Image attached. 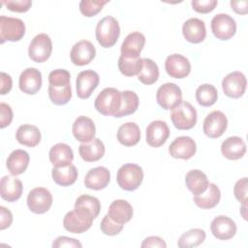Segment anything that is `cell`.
Segmentation results:
<instances>
[{
	"instance_id": "obj_49",
	"label": "cell",
	"mask_w": 248,
	"mask_h": 248,
	"mask_svg": "<svg viewBox=\"0 0 248 248\" xmlns=\"http://www.w3.org/2000/svg\"><path fill=\"white\" fill-rule=\"evenodd\" d=\"M53 248H61V247H78L81 248L82 244L76 238L68 237V236H58L52 242Z\"/></svg>"
},
{
	"instance_id": "obj_36",
	"label": "cell",
	"mask_w": 248,
	"mask_h": 248,
	"mask_svg": "<svg viewBox=\"0 0 248 248\" xmlns=\"http://www.w3.org/2000/svg\"><path fill=\"white\" fill-rule=\"evenodd\" d=\"M122 100H121V107L119 110L116 112L114 117L120 118L123 116H127L136 112L139 108V97L137 93L131 90H124L121 92Z\"/></svg>"
},
{
	"instance_id": "obj_42",
	"label": "cell",
	"mask_w": 248,
	"mask_h": 248,
	"mask_svg": "<svg viewBox=\"0 0 248 248\" xmlns=\"http://www.w3.org/2000/svg\"><path fill=\"white\" fill-rule=\"evenodd\" d=\"M108 1H93V0H81L79 2V11L80 13L86 16V17H92L95 16L97 14H99L103 7L108 4Z\"/></svg>"
},
{
	"instance_id": "obj_40",
	"label": "cell",
	"mask_w": 248,
	"mask_h": 248,
	"mask_svg": "<svg viewBox=\"0 0 248 248\" xmlns=\"http://www.w3.org/2000/svg\"><path fill=\"white\" fill-rule=\"evenodd\" d=\"M142 58H125L120 55L118 58V69L126 77L138 76L142 69Z\"/></svg>"
},
{
	"instance_id": "obj_39",
	"label": "cell",
	"mask_w": 248,
	"mask_h": 248,
	"mask_svg": "<svg viewBox=\"0 0 248 248\" xmlns=\"http://www.w3.org/2000/svg\"><path fill=\"white\" fill-rule=\"evenodd\" d=\"M218 99V91L212 84L204 83L196 90V100L202 107H211Z\"/></svg>"
},
{
	"instance_id": "obj_35",
	"label": "cell",
	"mask_w": 248,
	"mask_h": 248,
	"mask_svg": "<svg viewBox=\"0 0 248 248\" xmlns=\"http://www.w3.org/2000/svg\"><path fill=\"white\" fill-rule=\"evenodd\" d=\"M78 170L76 166L69 165L66 167H53L51 170V176L53 181L62 187L73 185L78 179Z\"/></svg>"
},
{
	"instance_id": "obj_18",
	"label": "cell",
	"mask_w": 248,
	"mask_h": 248,
	"mask_svg": "<svg viewBox=\"0 0 248 248\" xmlns=\"http://www.w3.org/2000/svg\"><path fill=\"white\" fill-rule=\"evenodd\" d=\"M146 142L151 147H160L170 137V128L163 120H154L146 128Z\"/></svg>"
},
{
	"instance_id": "obj_45",
	"label": "cell",
	"mask_w": 248,
	"mask_h": 248,
	"mask_svg": "<svg viewBox=\"0 0 248 248\" xmlns=\"http://www.w3.org/2000/svg\"><path fill=\"white\" fill-rule=\"evenodd\" d=\"M1 4H4L8 10L16 13H25L29 11L32 6V1L30 0H8L2 1Z\"/></svg>"
},
{
	"instance_id": "obj_54",
	"label": "cell",
	"mask_w": 248,
	"mask_h": 248,
	"mask_svg": "<svg viewBox=\"0 0 248 248\" xmlns=\"http://www.w3.org/2000/svg\"><path fill=\"white\" fill-rule=\"evenodd\" d=\"M242 204V207H241V214H242V217H243V219L244 220H246L247 218H246V213H245V211H246V203H241Z\"/></svg>"
},
{
	"instance_id": "obj_46",
	"label": "cell",
	"mask_w": 248,
	"mask_h": 248,
	"mask_svg": "<svg viewBox=\"0 0 248 248\" xmlns=\"http://www.w3.org/2000/svg\"><path fill=\"white\" fill-rule=\"evenodd\" d=\"M247 177L238 179L233 186V195L240 203H246L247 202Z\"/></svg>"
},
{
	"instance_id": "obj_26",
	"label": "cell",
	"mask_w": 248,
	"mask_h": 248,
	"mask_svg": "<svg viewBox=\"0 0 248 248\" xmlns=\"http://www.w3.org/2000/svg\"><path fill=\"white\" fill-rule=\"evenodd\" d=\"M108 215L114 222L124 225L132 219L133 207L130 202L125 200H115L110 203Z\"/></svg>"
},
{
	"instance_id": "obj_27",
	"label": "cell",
	"mask_w": 248,
	"mask_h": 248,
	"mask_svg": "<svg viewBox=\"0 0 248 248\" xmlns=\"http://www.w3.org/2000/svg\"><path fill=\"white\" fill-rule=\"evenodd\" d=\"M49 161L53 167H66L71 165L74 160L73 149L66 143L59 142L54 144L48 153Z\"/></svg>"
},
{
	"instance_id": "obj_31",
	"label": "cell",
	"mask_w": 248,
	"mask_h": 248,
	"mask_svg": "<svg viewBox=\"0 0 248 248\" xmlns=\"http://www.w3.org/2000/svg\"><path fill=\"white\" fill-rule=\"evenodd\" d=\"M16 140L25 146L35 147L41 141L42 135L39 128L31 124L20 125L16 132Z\"/></svg>"
},
{
	"instance_id": "obj_32",
	"label": "cell",
	"mask_w": 248,
	"mask_h": 248,
	"mask_svg": "<svg viewBox=\"0 0 248 248\" xmlns=\"http://www.w3.org/2000/svg\"><path fill=\"white\" fill-rule=\"evenodd\" d=\"M221 199V192L217 185L209 183L207 189L201 195L194 196L193 200L196 205L202 209H211L215 207Z\"/></svg>"
},
{
	"instance_id": "obj_48",
	"label": "cell",
	"mask_w": 248,
	"mask_h": 248,
	"mask_svg": "<svg viewBox=\"0 0 248 248\" xmlns=\"http://www.w3.org/2000/svg\"><path fill=\"white\" fill-rule=\"evenodd\" d=\"M14 114L12 108L5 103L0 104V128L3 129L9 126L13 120Z\"/></svg>"
},
{
	"instance_id": "obj_24",
	"label": "cell",
	"mask_w": 248,
	"mask_h": 248,
	"mask_svg": "<svg viewBox=\"0 0 248 248\" xmlns=\"http://www.w3.org/2000/svg\"><path fill=\"white\" fill-rule=\"evenodd\" d=\"M110 180V172L106 167H96L87 171L84 177L86 188L99 191L105 189Z\"/></svg>"
},
{
	"instance_id": "obj_25",
	"label": "cell",
	"mask_w": 248,
	"mask_h": 248,
	"mask_svg": "<svg viewBox=\"0 0 248 248\" xmlns=\"http://www.w3.org/2000/svg\"><path fill=\"white\" fill-rule=\"evenodd\" d=\"M221 152L229 160H238L246 153V143L240 137H229L222 142Z\"/></svg>"
},
{
	"instance_id": "obj_47",
	"label": "cell",
	"mask_w": 248,
	"mask_h": 248,
	"mask_svg": "<svg viewBox=\"0 0 248 248\" xmlns=\"http://www.w3.org/2000/svg\"><path fill=\"white\" fill-rule=\"evenodd\" d=\"M217 0H193L191 5L193 9L200 14H208L217 6Z\"/></svg>"
},
{
	"instance_id": "obj_5",
	"label": "cell",
	"mask_w": 248,
	"mask_h": 248,
	"mask_svg": "<svg viewBox=\"0 0 248 248\" xmlns=\"http://www.w3.org/2000/svg\"><path fill=\"white\" fill-rule=\"evenodd\" d=\"M25 34V24L17 17L0 16V43L20 41Z\"/></svg>"
},
{
	"instance_id": "obj_12",
	"label": "cell",
	"mask_w": 248,
	"mask_h": 248,
	"mask_svg": "<svg viewBox=\"0 0 248 248\" xmlns=\"http://www.w3.org/2000/svg\"><path fill=\"white\" fill-rule=\"evenodd\" d=\"M100 82L99 75L93 70H85L80 72L76 80L77 95L79 99H87L97 88Z\"/></svg>"
},
{
	"instance_id": "obj_8",
	"label": "cell",
	"mask_w": 248,
	"mask_h": 248,
	"mask_svg": "<svg viewBox=\"0 0 248 248\" xmlns=\"http://www.w3.org/2000/svg\"><path fill=\"white\" fill-rule=\"evenodd\" d=\"M156 101L162 108L167 110L173 109L182 102L180 87L172 82L162 84L156 92Z\"/></svg>"
},
{
	"instance_id": "obj_10",
	"label": "cell",
	"mask_w": 248,
	"mask_h": 248,
	"mask_svg": "<svg viewBox=\"0 0 248 248\" xmlns=\"http://www.w3.org/2000/svg\"><path fill=\"white\" fill-rule=\"evenodd\" d=\"M228 127V118L221 110H213L208 113L202 125L204 135L210 139L220 138Z\"/></svg>"
},
{
	"instance_id": "obj_4",
	"label": "cell",
	"mask_w": 248,
	"mask_h": 248,
	"mask_svg": "<svg viewBox=\"0 0 248 248\" xmlns=\"http://www.w3.org/2000/svg\"><path fill=\"white\" fill-rule=\"evenodd\" d=\"M170 119L176 129L190 130L197 123V110L190 103L182 101L171 109Z\"/></svg>"
},
{
	"instance_id": "obj_23",
	"label": "cell",
	"mask_w": 248,
	"mask_h": 248,
	"mask_svg": "<svg viewBox=\"0 0 248 248\" xmlns=\"http://www.w3.org/2000/svg\"><path fill=\"white\" fill-rule=\"evenodd\" d=\"M182 34L187 42L191 44H200L206 37L205 24L200 18L191 17L183 23Z\"/></svg>"
},
{
	"instance_id": "obj_1",
	"label": "cell",
	"mask_w": 248,
	"mask_h": 248,
	"mask_svg": "<svg viewBox=\"0 0 248 248\" xmlns=\"http://www.w3.org/2000/svg\"><path fill=\"white\" fill-rule=\"evenodd\" d=\"M120 35V26L116 18L107 16L100 19L96 25L95 36L99 45L104 48L113 46Z\"/></svg>"
},
{
	"instance_id": "obj_9",
	"label": "cell",
	"mask_w": 248,
	"mask_h": 248,
	"mask_svg": "<svg viewBox=\"0 0 248 248\" xmlns=\"http://www.w3.org/2000/svg\"><path fill=\"white\" fill-rule=\"evenodd\" d=\"M210 27L215 38L221 41L232 39L236 32L235 20L228 14H217L210 22Z\"/></svg>"
},
{
	"instance_id": "obj_7",
	"label": "cell",
	"mask_w": 248,
	"mask_h": 248,
	"mask_svg": "<svg viewBox=\"0 0 248 248\" xmlns=\"http://www.w3.org/2000/svg\"><path fill=\"white\" fill-rule=\"evenodd\" d=\"M26 202L31 212L44 214L47 212L52 205V195L46 188L36 187L28 193Z\"/></svg>"
},
{
	"instance_id": "obj_20",
	"label": "cell",
	"mask_w": 248,
	"mask_h": 248,
	"mask_svg": "<svg viewBox=\"0 0 248 248\" xmlns=\"http://www.w3.org/2000/svg\"><path fill=\"white\" fill-rule=\"evenodd\" d=\"M72 132L75 139L81 143H86L95 139L96 127L93 120L87 116H78L72 127Z\"/></svg>"
},
{
	"instance_id": "obj_15",
	"label": "cell",
	"mask_w": 248,
	"mask_h": 248,
	"mask_svg": "<svg viewBox=\"0 0 248 248\" xmlns=\"http://www.w3.org/2000/svg\"><path fill=\"white\" fill-rule=\"evenodd\" d=\"M197 151V144L195 140L187 136L177 137L169 146V153L171 157L176 159L189 160Z\"/></svg>"
},
{
	"instance_id": "obj_28",
	"label": "cell",
	"mask_w": 248,
	"mask_h": 248,
	"mask_svg": "<svg viewBox=\"0 0 248 248\" xmlns=\"http://www.w3.org/2000/svg\"><path fill=\"white\" fill-rule=\"evenodd\" d=\"M30 161V156L28 152L22 149H16L11 152L6 161V167L10 173L14 176L23 173Z\"/></svg>"
},
{
	"instance_id": "obj_52",
	"label": "cell",
	"mask_w": 248,
	"mask_h": 248,
	"mask_svg": "<svg viewBox=\"0 0 248 248\" xmlns=\"http://www.w3.org/2000/svg\"><path fill=\"white\" fill-rule=\"evenodd\" d=\"M13 86V80L10 75L2 72L1 73V90H0V94L1 95H5L7 93H9L12 89Z\"/></svg>"
},
{
	"instance_id": "obj_33",
	"label": "cell",
	"mask_w": 248,
	"mask_h": 248,
	"mask_svg": "<svg viewBox=\"0 0 248 248\" xmlns=\"http://www.w3.org/2000/svg\"><path fill=\"white\" fill-rule=\"evenodd\" d=\"M185 184L194 196H198L207 189L209 182L203 171L200 170H191L185 175Z\"/></svg>"
},
{
	"instance_id": "obj_2",
	"label": "cell",
	"mask_w": 248,
	"mask_h": 248,
	"mask_svg": "<svg viewBox=\"0 0 248 248\" xmlns=\"http://www.w3.org/2000/svg\"><path fill=\"white\" fill-rule=\"evenodd\" d=\"M122 95L114 87L103 89L95 99L94 107L98 112L106 116H114L121 107Z\"/></svg>"
},
{
	"instance_id": "obj_17",
	"label": "cell",
	"mask_w": 248,
	"mask_h": 248,
	"mask_svg": "<svg viewBox=\"0 0 248 248\" xmlns=\"http://www.w3.org/2000/svg\"><path fill=\"white\" fill-rule=\"evenodd\" d=\"M42 73L36 68H27L19 76L18 86L21 92L34 95L42 87Z\"/></svg>"
},
{
	"instance_id": "obj_53",
	"label": "cell",
	"mask_w": 248,
	"mask_h": 248,
	"mask_svg": "<svg viewBox=\"0 0 248 248\" xmlns=\"http://www.w3.org/2000/svg\"><path fill=\"white\" fill-rule=\"evenodd\" d=\"M232 10L238 15H246L248 13V1H231Z\"/></svg>"
},
{
	"instance_id": "obj_22",
	"label": "cell",
	"mask_w": 248,
	"mask_h": 248,
	"mask_svg": "<svg viewBox=\"0 0 248 248\" xmlns=\"http://www.w3.org/2000/svg\"><path fill=\"white\" fill-rule=\"evenodd\" d=\"M145 37L140 32H132L126 36L121 45V56L125 58H139L144 46Z\"/></svg>"
},
{
	"instance_id": "obj_38",
	"label": "cell",
	"mask_w": 248,
	"mask_h": 248,
	"mask_svg": "<svg viewBox=\"0 0 248 248\" xmlns=\"http://www.w3.org/2000/svg\"><path fill=\"white\" fill-rule=\"evenodd\" d=\"M142 69L138 75V79L145 85L155 83L158 80L160 75L158 65L150 58H142Z\"/></svg>"
},
{
	"instance_id": "obj_50",
	"label": "cell",
	"mask_w": 248,
	"mask_h": 248,
	"mask_svg": "<svg viewBox=\"0 0 248 248\" xmlns=\"http://www.w3.org/2000/svg\"><path fill=\"white\" fill-rule=\"evenodd\" d=\"M0 230L9 228L13 223V214L5 206H0Z\"/></svg>"
},
{
	"instance_id": "obj_29",
	"label": "cell",
	"mask_w": 248,
	"mask_h": 248,
	"mask_svg": "<svg viewBox=\"0 0 248 248\" xmlns=\"http://www.w3.org/2000/svg\"><path fill=\"white\" fill-rule=\"evenodd\" d=\"M106 148L104 142L95 138L91 141L86 143H81L78 146V153L81 159L85 162H96L99 161L105 154Z\"/></svg>"
},
{
	"instance_id": "obj_21",
	"label": "cell",
	"mask_w": 248,
	"mask_h": 248,
	"mask_svg": "<svg viewBox=\"0 0 248 248\" xmlns=\"http://www.w3.org/2000/svg\"><path fill=\"white\" fill-rule=\"evenodd\" d=\"M23 191L21 180L14 175H5L0 181L1 198L9 202H16L20 199Z\"/></svg>"
},
{
	"instance_id": "obj_3",
	"label": "cell",
	"mask_w": 248,
	"mask_h": 248,
	"mask_svg": "<svg viewBox=\"0 0 248 248\" xmlns=\"http://www.w3.org/2000/svg\"><path fill=\"white\" fill-rule=\"evenodd\" d=\"M143 180V170L137 164H125L119 168L116 174L118 186L125 191L137 190Z\"/></svg>"
},
{
	"instance_id": "obj_44",
	"label": "cell",
	"mask_w": 248,
	"mask_h": 248,
	"mask_svg": "<svg viewBox=\"0 0 248 248\" xmlns=\"http://www.w3.org/2000/svg\"><path fill=\"white\" fill-rule=\"evenodd\" d=\"M123 226L124 225L118 224V223L114 222L113 220H111L109 218V216L107 214L103 217V219L101 221L100 229L104 234L113 236V235L118 234L123 230Z\"/></svg>"
},
{
	"instance_id": "obj_19",
	"label": "cell",
	"mask_w": 248,
	"mask_h": 248,
	"mask_svg": "<svg viewBox=\"0 0 248 248\" xmlns=\"http://www.w3.org/2000/svg\"><path fill=\"white\" fill-rule=\"evenodd\" d=\"M75 210L85 219L93 221L100 213L101 203L96 197L81 195L76 200Z\"/></svg>"
},
{
	"instance_id": "obj_6",
	"label": "cell",
	"mask_w": 248,
	"mask_h": 248,
	"mask_svg": "<svg viewBox=\"0 0 248 248\" xmlns=\"http://www.w3.org/2000/svg\"><path fill=\"white\" fill-rule=\"evenodd\" d=\"M52 52V42L50 37L46 33L36 35L31 41L28 47V55L36 63L46 61Z\"/></svg>"
},
{
	"instance_id": "obj_11",
	"label": "cell",
	"mask_w": 248,
	"mask_h": 248,
	"mask_svg": "<svg viewBox=\"0 0 248 248\" xmlns=\"http://www.w3.org/2000/svg\"><path fill=\"white\" fill-rule=\"evenodd\" d=\"M246 85V77L239 71L228 74L222 80V89L224 94L232 99L240 98L245 93Z\"/></svg>"
},
{
	"instance_id": "obj_16",
	"label": "cell",
	"mask_w": 248,
	"mask_h": 248,
	"mask_svg": "<svg viewBox=\"0 0 248 248\" xmlns=\"http://www.w3.org/2000/svg\"><path fill=\"white\" fill-rule=\"evenodd\" d=\"M235 222L228 216L219 215L210 223V231L214 237L220 240H228L232 238L236 233Z\"/></svg>"
},
{
	"instance_id": "obj_34",
	"label": "cell",
	"mask_w": 248,
	"mask_h": 248,
	"mask_svg": "<svg viewBox=\"0 0 248 248\" xmlns=\"http://www.w3.org/2000/svg\"><path fill=\"white\" fill-rule=\"evenodd\" d=\"M116 137L122 145L134 146L140 140V127L135 122L124 123L118 128Z\"/></svg>"
},
{
	"instance_id": "obj_30",
	"label": "cell",
	"mask_w": 248,
	"mask_h": 248,
	"mask_svg": "<svg viewBox=\"0 0 248 248\" xmlns=\"http://www.w3.org/2000/svg\"><path fill=\"white\" fill-rule=\"evenodd\" d=\"M92 221L80 216L75 209L66 213L63 219V227L72 233H82L90 229Z\"/></svg>"
},
{
	"instance_id": "obj_51",
	"label": "cell",
	"mask_w": 248,
	"mask_h": 248,
	"mask_svg": "<svg viewBox=\"0 0 248 248\" xmlns=\"http://www.w3.org/2000/svg\"><path fill=\"white\" fill-rule=\"evenodd\" d=\"M141 248H147V247H158V248H166L167 244L164 241L163 238H161L160 236H148L146 238H144V240L142 241Z\"/></svg>"
},
{
	"instance_id": "obj_41",
	"label": "cell",
	"mask_w": 248,
	"mask_h": 248,
	"mask_svg": "<svg viewBox=\"0 0 248 248\" xmlns=\"http://www.w3.org/2000/svg\"><path fill=\"white\" fill-rule=\"evenodd\" d=\"M48 97L52 104L56 106H63L69 103L72 98L71 84L64 86H49Z\"/></svg>"
},
{
	"instance_id": "obj_37",
	"label": "cell",
	"mask_w": 248,
	"mask_h": 248,
	"mask_svg": "<svg viewBox=\"0 0 248 248\" xmlns=\"http://www.w3.org/2000/svg\"><path fill=\"white\" fill-rule=\"evenodd\" d=\"M206 237V233L202 229H191L180 235L177 241V245L180 248L197 247L201 245Z\"/></svg>"
},
{
	"instance_id": "obj_13",
	"label": "cell",
	"mask_w": 248,
	"mask_h": 248,
	"mask_svg": "<svg viewBox=\"0 0 248 248\" xmlns=\"http://www.w3.org/2000/svg\"><path fill=\"white\" fill-rule=\"evenodd\" d=\"M165 70L170 78H184L189 76L191 72V64L187 57L173 53L166 58Z\"/></svg>"
},
{
	"instance_id": "obj_14",
	"label": "cell",
	"mask_w": 248,
	"mask_h": 248,
	"mask_svg": "<svg viewBox=\"0 0 248 248\" xmlns=\"http://www.w3.org/2000/svg\"><path fill=\"white\" fill-rule=\"evenodd\" d=\"M96 55L94 45L87 40H81L76 43L70 52V58L73 64L77 66H84L89 64Z\"/></svg>"
},
{
	"instance_id": "obj_43",
	"label": "cell",
	"mask_w": 248,
	"mask_h": 248,
	"mask_svg": "<svg viewBox=\"0 0 248 248\" xmlns=\"http://www.w3.org/2000/svg\"><path fill=\"white\" fill-rule=\"evenodd\" d=\"M71 75L65 69H56L49 73L48 83L49 86H64L70 83Z\"/></svg>"
}]
</instances>
